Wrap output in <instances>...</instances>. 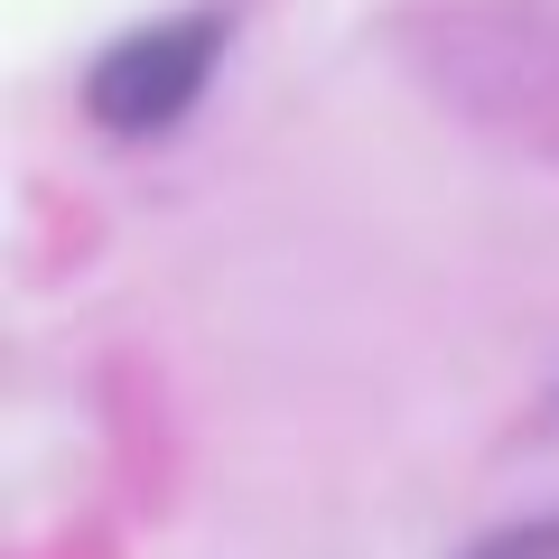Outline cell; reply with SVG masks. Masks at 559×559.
<instances>
[{"label":"cell","instance_id":"obj_1","mask_svg":"<svg viewBox=\"0 0 559 559\" xmlns=\"http://www.w3.org/2000/svg\"><path fill=\"white\" fill-rule=\"evenodd\" d=\"M205 66H215V20H168V28L121 38L112 57L94 66L84 103H94L103 131H168V121L197 103Z\"/></svg>","mask_w":559,"mask_h":559},{"label":"cell","instance_id":"obj_2","mask_svg":"<svg viewBox=\"0 0 559 559\" xmlns=\"http://www.w3.org/2000/svg\"><path fill=\"white\" fill-rule=\"evenodd\" d=\"M476 559H559V522H532V532H495Z\"/></svg>","mask_w":559,"mask_h":559}]
</instances>
